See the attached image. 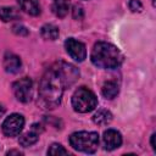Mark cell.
I'll return each instance as SVG.
<instances>
[{"label": "cell", "mask_w": 156, "mask_h": 156, "mask_svg": "<svg viewBox=\"0 0 156 156\" xmlns=\"http://www.w3.org/2000/svg\"><path fill=\"white\" fill-rule=\"evenodd\" d=\"M72 15H73V18L74 20H82L83 16H84L83 7L79 6V5H74L73 6V10H72Z\"/></svg>", "instance_id": "cell-19"}, {"label": "cell", "mask_w": 156, "mask_h": 156, "mask_svg": "<svg viewBox=\"0 0 156 156\" xmlns=\"http://www.w3.org/2000/svg\"><path fill=\"white\" fill-rule=\"evenodd\" d=\"M104 149L107 151H112L122 145V134L116 129H107L102 135Z\"/></svg>", "instance_id": "cell-9"}, {"label": "cell", "mask_w": 156, "mask_h": 156, "mask_svg": "<svg viewBox=\"0 0 156 156\" xmlns=\"http://www.w3.org/2000/svg\"><path fill=\"white\" fill-rule=\"evenodd\" d=\"M69 10V0H55L52 5V12L56 17L63 18L67 16Z\"/></svg>", "instance_id": "cell-13"}, {"label": "cell", "mask_w": 156, "mask_h": 156, "mask_svg": "<svg viewBox=\"0 0 156 156\" xmlns=\"http://www.w3.org/2000/svg\"><path fill=\"white\" fill-rule=\"evenodd\" d=\"M2 66H4V69L7 73L16 74L22 68V61H21L20 56H17L16 54L6 52L5 56H4V60H2Z\"/></svg>", "instance_id": "cell-10"}, {"label": "cell", "mask_w": 156, "mask_h": 156, "mask_svg": "<svg viewBox=\"0 0 156 156\" xmlns=\"http://www.w3.org/2000/svg\"><path fill=\"white\" fill-rule=\"evenodd\" d=\"M78 77V68L68 62L58 61L51 65L43 74L39 83V105L48 110L57 107L61 104L65 90L73 85Z\"/></svg>", "instance_id": "cell-1"}, {"label": "cell", "mask_w": 156, "mask_h": 156, "mask_svg": "<svg viewBox=\"0 0 156 156\" xmlns=\"http://www.w3.org/2000/svg\"><path fill=\"white\" fill-rule=\"evenodd\" d=\"M155 136H156V134L154 133V134L151 135V147H152L154 151H156V146H155Z\"/></svg>", "instance_id": "cell-21"}, {"label": "cell", "mask_w": 156, "mask_h": 156, "mask_svg": "<svg viewBox=\"0 0 156 156\" xmlns=\"http://www.w3.org/2000/svg\"><path fill=\"white\" fill-rule=\"evenodd\" d=\"M112 121V113L107 110H99L93 116V122L98 126H107Z\"/></svg>", "instance_id": "cell-15"}, {"label": "cell", "mask_w": 156, "mask_h": 156, "mask_svg": "<svg viewBox=\"0 0 156 156\" xmlns=\"http://www.w3.org/2000/svg\"><path fill=\"white\" fill-rule=\"evenodd\" d=\"M21 10L30 16H38L40 13V5L38 0H18Z\"/></svg>", "instance_id": "cell-11"}, {"label": "cell", "mask_w": 156, "mask_h": 156, "mask_svg": "<svg viewBox=\"0 0 156 156\" xmlns=\"http://www.w3.org/2000/svg\"><path fill=\"white\" fill-rule=\"evenodd\" d=\"M65 49H66L67 54L77 62H82L87 57V48H85V45L82 41H79V40L74 39V38L66 39Z\"/></svg>", "instance_id": "cell-7"}, {"label": "cell", "mask_w": 156, "mask_h": 156, "mask_svg": "<svg viewBox=\"0 0 156 156\" xmlns=\"http://www.w3.org/2000/svg\"><path fill=\"white\" fill-rule=\"evenodd\" d=\"M7 155H22V152L18 150H10L7 151Z\"/></svg>", "instance_id": "cell-22"}, {"label": "cell", "mask_w": 156, "mask_h": 156, "mask_svg": "<svg viewBox=\"0 0 156 156\" xmlns=\"http://www.w3.org/2000/svg\"><path fill=\"white\" fill-rule=\"evenodd\" d=\"M24 127V117L20 113H11L2 122L1 129L6 136H17Z\"/></svg>", "instance_id": "cell-6"}, {"label": "cell", "mask_w": 156, "mask_h": 156, "mask_svg": "<svg viewBox=\"0 0 156 156\" xmlns=\"http://www.w3.org/2000/svg\"><path fill=\"white\" fill-rule=\"evenodd\" d=\"M18 17L20 15L15 7H1L0 9V20L2 22H10Z\"/></svg>", "instance_id": "cell-16"}, {"label": "cell", "mask_w": 156, "mask_h": 156, "mask_svg": "<svg viewBox=\"0 0 156 156\" xmlns=\"http://www.w3.org/2000/svg\"><path fill=\"white\" fill-rule=\"evenodd\" d=\"M68 151L61 145V144H57V143H54L50 145V147L48 149V155H67Z\"/></svg>", "instance_id": "cell-17"}, {"label": "cell", "mask_w": 156, "mask_h": 156, "mask_svg": "<svg viewBox=\"0 0 156 156\" xmlns=\"http://www.w3.org/2000/svg\"><path fill=\"white\" fill-rule=\"evenodd\" d=\"M4 113H5V107L0 104V117H2V116H4Z\"/></svg>", "instance_id": "cell-23"}, {"label": "cell", "mask_w": 156, "mask_h": 156, "mask_svg": "<svg viewBox=\"0 0 156 156\" xmlns=\"http://www.w3.org/2000/svg\"><path fill=\"white\" fill-rule=\"evenodd\" d=\"M123 54L111 43L98 41L94 44L90 54V60L94 66L102 69L118 68L123 62Z\"/></svg>", "instance_id": "cell-2"}, {"label": "cell", "mask_w": 156, "mask_h": 156, "mask_svg": "<svg viewBox=\"0 0 156 156\" xmlns=\"http://www.w3.org/2000/svg\"><path fill=\"white\" fill-rule=\"evenodd\" d=\"M69 145L80 152L85 154H94L98 150L99 146V134L96 132H76L71 134L69 139Z\"/></svg>", "instance_id": "cell-3"}, {"label": "cell", "mask_w": 156, "mask_h": 156, "mask_svg": "<svg viewBox=\"0 0 156 156\" xmlns=\"http://www.w3.org/2000/svg\"><path fill=\"white\" fill-rule=\"evenodd\" d=\"M12 32L17 35H27L28 34V29L22 24H15L12 27Z\"/></svg>", "instance_id": "cell-20"}, {"label": "cell", "mask_w": 156, "mask_h": 156, "mask_svg": "<svg viewBox=\"0 0 156 156\" xmlns=\"http://www.w3.org/2000/svg\"><path fill=\"white\" fill-rule=\"evenodd\" d=\"M58 28L55 24L51 23H46L40 28V35L45 39V40H56L58 38Z\"/></svg>", "instance_id": "cell-14"}, {"label": "cell", "mask_w": 156, "mask_h": 156, "mask_svg": "<svg viewBox=\"0 0 156 156\" xmlns=\"http://www.w3.org/2000/svg\"><path fill=\"white\" fill-rule=\"evenodd\" d=\"M98 106L96 95L87 87H79L72 95V107L76 112L87 113Z\"/></svg>", "instance_id": "cell-4"}, {"label": "cell", "mask_w": 156, "mask_h": 156, "mask_svg": "<svg viewBox=\"0 0 156 156\" xmlns=\"http://www.w3.org/2000/svg\"><path fill=\"white\" fill-rule=\"evenodd\" d=\"M12 91L15 98L23 102V104H28L32 98H33V82L30 78L28 77H23L16 82H13L12 84Z\"/></svg>", "instance_id": "cell-5"}, {"label": "cell", "mask_w": 156, "mask_h": 156, "mask_svg": "<svg viewBox=\"0 0 156 156\" xmlns=\"http://www.w3.org/2000/svg\"><path fill=\"white\" fill-rule=\"evenodd\" d=\"M128 6H129L130 11H133V12H141L143 11V4L139 0H129Z\"/></svg>", "instance_id": "cell-18"}, {"label": "cell", "mask_w": 156, "mask_h": 156, "mask_svg": "<svg viewBox=\"0 0 156 156\" xmlns=\"http://www.w3.org/2000/svg\"><path fill=\"white\" fill-rule=\"evenodd\" d=\"M101 93L104 95V98L111 100L113 98H116L119 93V85L117 84L116 80H107L104 83L102 88H101Z\"/></svg>", "instance_id": "cell-12"}, {"label": "cell", "mask_w": 156, "mask_h": 156, "mask_svg": "<svg viewBox=\"0 0 156 156\" xmlns=\"http://www.w3.org/2000/svg\"><path fill=\"white\" fill-rule=\"evenodd\" d=\"M152 2H154V5H155V0H152Z\"/></svg>", "instance_id": "cell-24"}, {"label": "cell", "mask_w": 156, "mask_h": 156, "mask_svg": "<svg viewBox=\"0 0 156 156\" xmlns=\"http://www.w3.org/2000/svg\"><path fill=\"white\" fill-rule=\"evenodd\" d=\"M44 130L43 126L39 124V123H33L30 129L26 133H23L22 135H20V139H18V143L24 146V147H28V146H32L34 145L38 139H39V135L41 134V132Z\"/></svg>", "instance_id": "cell-8"}]
</instances>
